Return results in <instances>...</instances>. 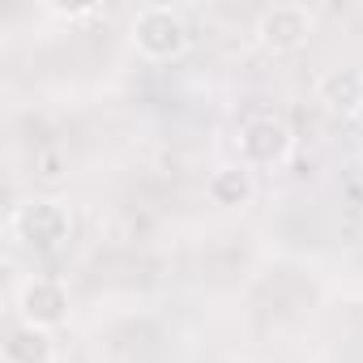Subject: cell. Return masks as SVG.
<instances>
[{
    "instance_id": "obj_7",
    "label": "cell",
    "mask_w": 363,
    "mask_h": 363,
    "mask_svg": "<svg viewBox=\"0 0 363 363\" xmlns=\"http://www.w3.org/2000/svg\"><path fill=\"white\" fill-rule=\"evenodd\" d=\"M0 359L5 363H56V337L52 329H35L18 320L5 333V342H0Z\"/></svg>"
},
{
    "instance_id": "obj_4",
    "label": "cell",
    "mask_w": 363,
    "mask_h": 363,
    "mask_svg": "<svg viewBox=\"0 0 363 363\" xmlns=\"http://www.w3.org/2000/svg\"><path fill=\"white\" fill-rule=\"evenodd\" d=\"M257 43L274 56H291L299 48H308V39L316 35V13L308 5H269L257 13V26H252Z\"/></svg>"
},
{
    "instance_id": "obj_8",
    "label": "cell",
    "mask_w": 363,
    "mask_h": 363,
    "mask_svg": "<svg viewBox=\"0 0 363 363\" xmlns=\"http://www.w3.org/2000/svg\"><path fill=\"white\" fill-rule=\"evenodd\" d=\"M252 193H257V179H252V171H248L244 162H223V167H214L210 179H206V197H210L214 206H223V210L248 206Z\"/></svg>"
},
{
    "instance_id": "obj_1",
    "label": "cell",
    "mask_w": 363,
    "mask_h": 363,
    "mask_svg": "<svg viewBox=\"0 0 363 363\" xmlns=\"http://www.w3.org/2000/svg\"><path fill=\"white\" fill-rule=\"evenodd\" d=\"M128 39L137 48V56H145L150 65H171L193 48V30L184 22V13L171 9V5H145L137 9Z\"/></svg>"
},
{
    "instance_id": "obj_6",
    "label": "cell",
    "mask_w": 363,
    "mask_h": 363,
    "mask_svg": "<svg viewBox=\"0 0 363 363\" xmlns=\"http://www.w3.org/2000/svg\"><path fill=\"white\" fill-rule=\"evenodd\" d=\"M316 103L337 116V120H354L363 111V69L359 65H342L316 77Z\"/></svg>"
},
{
    "instance_id": "obj_5",
    "label": "cell",
    "mask_w": 363,
    "mask_h": 363,
    "mask_svg": "<svg viewBox=\"0 0 363 363\" xmlns=\"http://www.w3.org/2000/svg\"><path fill=\"white\" fill-rule=\"evenodd\" d=\"M69 312H73V295H69V282L56 278V274H30L22 286H18V316L35 329H60L69 325Z\"/></svg>"
},
{
    "instance_id": "obj_2",
    "label": "cell",
    "mask_w": 363,
    "mask_h": 363,
    "mask_svg": "<svg viewBox=\"0 0 363 363\" xmlns=\"http://www.w3.org/2000/svg\"><path fill=\"white\" fill-rule=\"evenodd\" d=\"M73 231V210L60 197H26L9 214V235L35 252H56Z\"/></svg>"
},
{
    "instance_id": "obj_3",
    "label": "cell",
    "mask_w": 363,
    "mask_h": 363,
    "mask_svg": "<svg viewBox=\"0 0 363 363\" xmlns=\"http://www.w3.org/2000/svg\"><path fill=\"white\" fill-rule=\"evenodd\" d=\"M235 150H240V162L248 171H269V167H282L291 154H295V128L274 116V111H261V116H248L235 133Z\"/></svg>"
}]
</instances>
